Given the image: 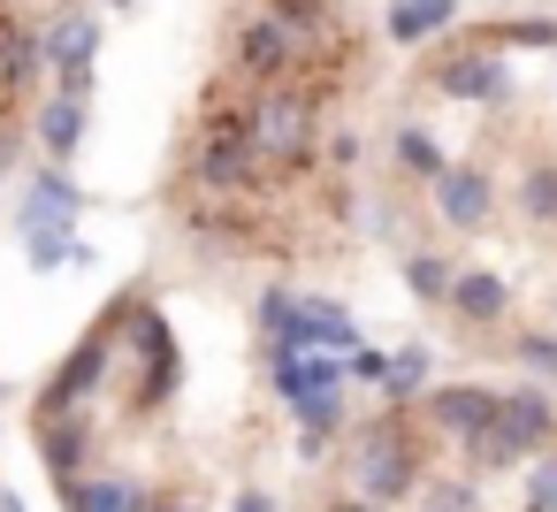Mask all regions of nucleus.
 Masks as SVG:
<instances>
[{"mask_svg": "<svg viewBox=\"0 0 557 512\" xmlns=\"http://www.w3.org/2000/svg\"><path fill=\"white\" fill-rule=\"evenodd\" d=\"M290 62H298V39H290V24L260 16V24H245V32H237V70H245V77L275 85V77H283Z\"/></svg>", "mask_w": 557, "mask_h": 512, "instance_id": "15", "label": "nucleus"}, {"mask_svg": "<svg viewBox=\"0 0 557 512\" xmlns=\"http://www.w3.org/2000/svg\"><path fill=\"white\" fill-rule=\"evenodd\" d=\"M290 413H298V451H306V459H321V451H329V436L344 428V390H329V398H298Z\"/></svg>", "mask_w": 557, "mask_h": 512, "instance_id": "21", "label": "nucleus"}, {"mask_svg": "<svg viewBox=\"0 0 557 512\" xmlns=\"http://www.w3.org/2000/svg\"><path fill=\"white\" fill-rule=\"evenodd\" d=\"M108 367H115V329L77 337V344H70V359L47 375V390H39V405H32V413H77V405L108 382Z\"/></svg>", "mask_w": 557, "mask_h": 512, "instance_id": "4", "label": "nucleus"}, {"mask_svg": "<svg viewBox=\"0 0 557 512\" xmlns=\"http://www.w3.org/2000/svg\"><path fill=\"white\" fill-rule=\"evenodd\" d=\"M450 16H458V0H397V9H389V39L397 47H420V39L450 32Z\"/></svg>", "mask_w": 557, "mask_h": 512, "instance_id": "19", "label": "nucleus"}, {"mask_svg": "<svg viewBox=\"0 0 557 512\" xmlns=\"http://www.w3.org/2000/svg\"><path fill=\"white\" fill-rule=\"evenodd\" d=\"M420 512H481V497H473V481H435V489H420Z\"/></svg>", "mask_w": 557, "mask_h": 512, "instance_id": "30", "label": "nucleus"}, {"mask_svg": "<svg viewBox=\"0 0 557 512\" xmlns=\"http://www.w3.org/2000/svg\"><path fill=\"white\" fill-rule=\"evenodd\" d=\"M450 283H458V268H450L443 253H405V291H412V298L450 306Z\"/></svg>", "mask_w": 557, "mask_h": 512, "instance_id": "25", "label": "nucleus"}, {"mask_svg": "<svg viewBox=\"0 0 557 512\" xmlns=\"http://www.w3.org/2000/svg\"><path fill=\"white\" fill-rule=\"evenodd\" d=\"M108 9H131V0H108Z\"/></svg>", "mask_w": 557, "mask_h": 512, "instance_id": "38", "label": "nucleus"}, {"mask_svg": "<svg viewBox=\"0 0 557 512\" xmlns=\"http://www.w3.org/2000/svg\"><path fill=\"white\" fill-rule=\"evenodd\" d=\"M146 512H191V504H176V497H153V504H146Z\"/></svg>", "mask_w": 557, "mask_h": 512, "instance_id": "37", "label": "nucleus"}, {"mask_svg": "<svg viewBox=\"0 0 557 512\" xmlns=\"http://www.w3.org/2000/svg\"><path fill=\"white\" fill-rule=\"evenodd\" d=\"M260 154H268L260 115H214V123H207V146H199V184L222 192V199H237V192L260 176Z\"/></svg>", "mask_w": 557, "mask_h": 512, "instance_id": "2", "label": "nucleus"}, {"mask_svg": "<svg viewBox=\"0 0 557 512\" xmlns=\"http://www.w3.org/2000/svg\"><path fill=\"white\" fill-rule=\"evenodd\" d=\"M519 367L549 382V375H557V337H542V329H527V337H519Z\"/></svg>", "mask_w": 557, "mask_h": 512, "instance_id": "31", "label": "nucleus"}, {"mask_svg": "<svg viewBox=\"0 0 557 512\" xmlns=\"http://www.w3.org/2000/svg\"><path fill=\"white\" fill-rule=\"evenodd\" d=\"M9 161H16V131H0V176H9Z\"/></svg>", "mask_w": 557, "mask_h": 512, "instance_id": "35", "label": "nucleus"}, {"mask_svg": "<svg viewBox=\"0 0 557 512\" xmlns=\"http://www.w3.org/2000/svg\"><path fill=\"white\" fill-rule=\"evenodd\" d=\"M260 138H268V154L275 161H306L313 154V100L306 93H268V108H260Z\"/></svg>", "mask_w": 557, "mask_h": 512, "instance_id": "10", "label": "nucleus"}, {"mask_svg": "<svg viewBox=\"0 0 557 512\" xmlns=\"http://www.w3.org/2000/svg\"><path fill=\"white\" fill-rule=\"evenodd\" d=\"M39 146H47V161H77V146H85V100H70V93H54L47 108H39Z\"/></svg>", "mask_w": 557, "mask_h": 512, "instance_id": "17", "label": "nucleus"}, {"mask_svg": "<svg viewBox=\"0 0 557 512\" xmlns=\"http://www.w3.org/2000/svg\"><path fill=\"white\" fill-rule=\"evenodd\" d=\"M496 47H557V16H519V24H496Z\"/></svg>", "mask_w": 557, "mask_h": 512, "instance_id": "28", "label": "nucleus"}, {"mask_svg": "<svg viewBox=\"0 0 557 512\" xmlns=\"http://www.w3.org/2000/svg\"><path fill=\"white\" fill-rule=\"evenodd\" d=\"M32 436H39V459H47L54 481H77L85 474V451H92L85 413H32Z\"/></svg>", "mask_w": 557, "mask_h": 512, "instance_id": "13", "label": "nucleus"}, {"mask_svg": "<svg viewBox=\"0 0 557 512\" xmlns=\"http://www.w3.org/2000/svg\"><path fill=\"white\" fill-rule=\"evenodd\" d=\"M344 367H351L359 382H389V352H374V344H359V352H344Z\"/></svg>", "mask_w": 557, "mask_h": 512, "instance_id": "32", "label": "nucleus"}, {"mask_svg": "<svg viewBox=\"0 0 557 512\" xmlns=\"http://www.w3.org/2000/svg\"><path fill=\"white\" fill-rule=\"evenodd\" d=\"M85 215V192H77V176H70V161H47L39 176H32V199H24V230H54V222H77Z\"/></svg>", "mask_w": 557, "mask_h": 512, "instance_id": "14", "label": "nucleus"}, {"mask_svg": "<svg viewBox=\"0 0 557 512\" xmlns=\"http://www.w3.org/2000/svg\"><path fill=\"white\" fill-rule=\"evenodd\" d=\"M62 504L70 512H146L153 497L131 474H77V481H62Z\"/></svg>", "mask_w": 557, "mask_h": 512, "instance_id": "16", "label": "nucleus"}, {"mask_svg": "<svg viewBox=\"0 0 557 512\" xmlns=\"http://www.w3.org/2000/svg\"><path fill=\"white\" fill-rule=\"evenodd\" d=\"M123 337L138 344V405L153 413V405L176 390V375H184V359H176V337H169V321H161L153 306H131V314H123Z\"/></svg>", "mask_w": 557, "mask_h": 512, "instance_id": "7", "label": "nucleus"}, {"mask_svg": "<svg viewBox=\"0 0 557 512\" xmlns=\"http://www.w3.org/2000/svg\"><path fill=\"white\" fill-rule=\"evenodd\" d=\"M557 428V413H549V398H542V382H527V390H504V413H496V428L481 436V443H466L481 466H519V459H534L542 451V436Z\"/></svg>", "mask_w": 557, "mask_h": 512, "instance_id": "3", "label": "nucleus"}, {"mask_svg": "<svg viewBox=\"0 0 557 512\" xmlns=\"http://www.w3.org/2000/svg\"><path fill=\"white\" fill-rule=\"evenodd\" d=\"M519 215L542 222V230H557V161H527V176H519Z\"/></svg>", "mask_w": 557, "mask_h": 512, "instance_id": "24", "label": "nucleus"}, {"mask_svg": "<svg viewBox=\"0 0 557 512\" xmlns=\"http://www.w3.org/2000/svg\"><path fill=\"white\" fill-rule=\"evenodd\" d=\"M230 512H275V497H268V489H237V504H230Z\"/></svg>", "mask_w": 557, "mask_h": 512, "instance_id": "33", "label": "nucleus"}, {"mask_svg": "<svg viewBox=\"0 0 557 512\" xmlns=\"http://www.w3.org/2000/svg\"><path fill=\"white\" fill-rule=\"evenodd\" d=\"M329 512H389V504H374V497H359V489H351V497H336Z\"/></svg>", "mask_w": 557, "mask_h": 512, "instance_id": "34", "label": "nucleus"}, {"mask_svg": "<svg viewBox=\"0 0 557 512\" xmlns=\"http://www.w3.org/2000/svg\"><path fill=\"white\" fill-rule=\"evenodd\" d=\"M24 260H32V276H54V268H77V260H92L85 253V237H77V222H54V230H24Z\"/></svg>", "mask_w": 557, "mask_h": 512, "instance_id": "20", "label": "nucleus"}, {"mask_svg": "<svg viewBox=\"0 0 557 512\" xmlns=\"http://www.w3.org/2000/svg\"><path fill=\"white\" fill-rule=\"evenodd\" d=\"M527 512H557V451H542L527 466Z\"/></svg>", "mask_w": 557, "mask_h": 512, "instance_id": "29", "label": "nucleus"}, {"mask_svg": "<svg viewBox=\"0 0 557 512\" xmlns=\"http://www.w3.org/2000/svg\"><path fill=\"white\" fill-rule=\"evenodd\" d=\"M0 512H32V504H24V497H16V489H0Z\"/></svg>", "mask_w": 557, "mask_h": 512, "instance_id": "36", "label": "nucleus"}, {"mask_svg": "<svg viewBox=\"0 0 557 512\" xmlns=\"http://www.w3.org/2000/svg\"><path fill=\"white\" fill-rule=\"evenodd\" d=\"M397 169H405V176H420V184H435V176L450 169L428 123H397Z\"/></svg>", "mask_w": 557, "mask_h": 512, "instance_id": "22", "label": "nucleus"}, {"mask_svg": "<svg viewBox=\"0 0 557 512\" xmlns=\"http://www.w3.org/2000/svg\"><path fill=\"white\" fill-rule=\"evenodd\" d=\"M268 16L290 24V39H306V32H329V0H268Z\"/></svg>", "mask_w": 557, "mask_h": 512, "instance_id": "27", "label": "nucleus"}, {"mask_svg": "<svg viewBox=\"0 0 557 512\" xmlns=\"http://www.w3.org/2000/svg\"><path fill=\"white\" fill-rule=\"evenodd\" d=\"M504 306H511L504 276H481V268H466V276L450 283V314H458V321H504Z\"/></svg>", "mask_w": 557, "mask_h": 512, "instance_id": "18", "label": "nucleus"}, {"mask_svg": "<svg viewBox=\"0 0 557 512\" xmlns=\"http://www.w3.org/2000/svg\"><path fill=\"white\" fill-rule=\"evenodd\" d=\"M428 77H435L443 100H481V108L511 100V70H504V47H496V39H488V47H458V54H443Z\"/></svg>", "mask_w": 557, "mask_h": 512, "instance_id": "5", "label": "nucleus"}, {"mask_svg": "<svg viewBox=\"0 0 557 512\" xmlns=\"http://www.w3.org/2000/svg\"><path fill=\"white\" fill-rule=\"evenodd\" d=\"M275 352H359V321L336 298H290L275 321Z\"/></svg>", "mask_w": 557, "mask_h": 512, "instance_id": "6", "label": "nucleus"}, {"mask_svg": "<svg viewBox=\"0 0 557 512\" xmlns=\"http://www.w3.org/2000/svg\"><path fill=\"white\" fill-rule=\"evenodd\" d=\"M344 382H351L344 352H275V398H283V405L329 398V390H344Z\"/></svg>", "mask_w": 557, "mask_h": 512, "instance_id": "11", "label": "nucleus"}, {"mask_svg": "<svg viewBox=\"0 0 557 512\" xmlns=\"http://www.w3.org/2000/svg\"><path fill=\"white\" fill-rule=\"evenodd\" d=\"M428 375H435V359H428V344H405V352H389V405H420L428 398Z\"/></svg>", "mask_w": 557, "mask_h": 512, "instance_id": "23", "label": "nucleus"}, {"mask_svg": "<svg viewBox=\"0 0 557 512\" xmlns=\"http://www.w3.org/2000/svg\"><path fill=\"white\" fill-rule=\"evenodd\" d=\"M428 192H435V215H443L450 230H481V222L496 215V184H488L481 169H443Z\"/></svg>", "mask_w": 557, "mask_h": 512, "instance_id": "12", "label": "nucleus"}, {"mask_svg": "<svg viewBox=\"0 0 557 512\" xmlns=\"http://www.w3.org/2000/svg\"><path fill=\"white\" fill-rule=\"evenodd\" d=\"M92 54H100V24H92L85 9L62 16V24H47V70H54V93L85 100V93H92Z\"/></svg>", "mask_w": 557, "mask_h": 512, "instance_id": "9", "label": "nucleus"}, {"mask_svg": "<svg viewBox=\"0 0 557 512\" xmlns=\"http://www.w3.org/2000/svg\"><path fill=\"white\" fill-rule=\"evenodd\" d=\"M351 489L374 497V504H397L420 489V443L405 436V405H389L382 420L359 428V451H351Z\"/></svg>", "mask_w": 557, "mask_h": 512, "instance_id": "1", "label": "nucleus"}, {"mask_svg": "<svg viewBox=\"0 0 557 512\" xmlns=\"http://www.w3.org/2000/svg\"><path fill=\"white\" fill-rule=\"evenodd\" d=\"M420 413H428V428H435V436H450V443H481V436L496 428V413H504V390L443 382V390H428V398H420Z\"/></svg>", "mask_w": 557, "mask_h": 512, "instance_id": "8", "label": "nucleus"}, {"mask_svg": "<svg viewBox=\"0 0 557 512\" xmlns=\"http://www.w3.org/2000/svg\"><path fill=\"white\" fill-rule=\"evenodd\" d=\"M47 70V39H32V32H9V54H0V85H32Z\"/></svg>", "mask_w": 557, "mask_h": 512, "instance_id": "26", "label": "nucleus"}]
</instances>
